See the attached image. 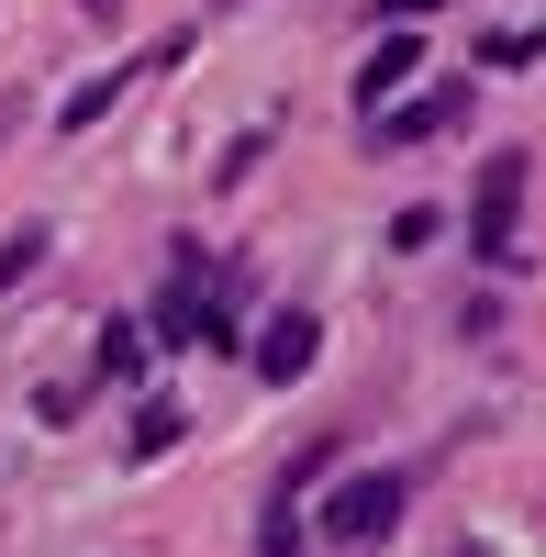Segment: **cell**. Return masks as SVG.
Returning <instances> with one entry per match:
<instances>
[{"label": "cell", "mask_w": 546, "mask_h": 557, "mask_svg": "<svg viewBox=\"0 0 546 557\" xmlns=\"http://www.w3.org/2000/svg\"><path fill=\"white\" fill-rule=\"evenodd\" d=\"M34 257H45V235H12V246H0V290H12V278H23Z\"/></svg>", "instance_id": "cell-8"}, {"label": "cell", "mask_w": 546, "mask_h": 557, "mask_svg": "<svg viewBox=\"0 0 546 557\" xmlns=\"http://www.w3.org/2000/svg\"><path fill=\"white\" fill-rule=\"evenodd\" d=\"M524 168L535 157H491L480 168V257L491 268H524Z\"/></svg>", "instance_id": "cell-2"}, {"label": "cell", "mask_w": 546, "mask_h": 557, "mask_svg": "<svg viewBox=\"0 0 546 557\" xmlns=\"http://www.w3.org/2000/svg\"><path fill=\"white\" fill-rule=\"evenodd\" d=\"M401 78H413V34H390V45H380V57H369V78H357V89H369V112L390 101V89H401Z\"/></svg>", "instance_id": "cell-6"}, {"label": "cell", "mask_w": 546, "mask_h": 557, "mask_svg": "<svg viewBox=\"0 0 546 557\" xmlns=\"http://www.w3.org/2000/svg\"><path fill=\"white\" fill-rule=\"evenodd\" d=\"M167 335H201V346H223V290L178 278V290H167Z\"/></svg>", "instance_id": "cell-4"}, {"label": "cell", "mask_w": 546, "mask_h": 557, "mask_svg": "<svg viewBox=\"0 0 546 557\" xmlns=\"http://www.w3.org/2000/svg\"><path fill=\"white\" fill-rule=\"evenodd\" d=\"M446 112H458V89H435V101H401V112H390V123H380V112H369V134H380V146H413V134H435V123H446Z\"/></svg>", "instance_id": "cell-5"}, {"label": "cell", "mask_w": 546, "mask_h": 557, "mask_svg": "<svg viewBox=\"0 0 546 557\" xmlns=\"http://www.w3.org/2000/svg\"><path fill=\"white\" fill-rule=\"evenodd\" d=\"M112 101H123V78H89V89H78V101H67V112H57V123H67V134H89V123H101V112H112Z\"/></svg>", "instance_id": "cell-7"}, {"label": "cell", "mask_w": 546, "mask_h": 557, "mask_svg": "<svg viewBox=\"0 0 546 557\" xmlns=\"http://www.w3.org/2000/svg\"><path fill=\"white\" fill-rule=\"evenodd\" d=\"M401 524V469H357L324 491V513H312V535H335V546H380Z\"/></svg>", "instance_id": "cell-1"}, {"label": "cell", "mask_w": 546, "mask_h": 557, "mask_svg": "<svg viewBox=\"0 0 546 557\" xmlns=\"http://www.w3.org/2000/svg\"><path fill=\"white\" fill-rule=\"evenodd\" d=\"M390 12H401V23H413V12H435V0H390Z\"/></svg>", "instance_id": "cell-9"}, {"label": "cell", "mask_w": 546, "mask_h": 557, "mask_svg": "<svg viewBox=\"0 0 546 557\" xmlns=\"http://www.w3.org/2000/svg\"><path fill=\"white\" fill-rule=\"evenodd\" d=\"M312 357H324V323H312V312H280V323L257 335V380H301Z\"/></svg>", "instance_id": "cell-3"}]
</instances>
